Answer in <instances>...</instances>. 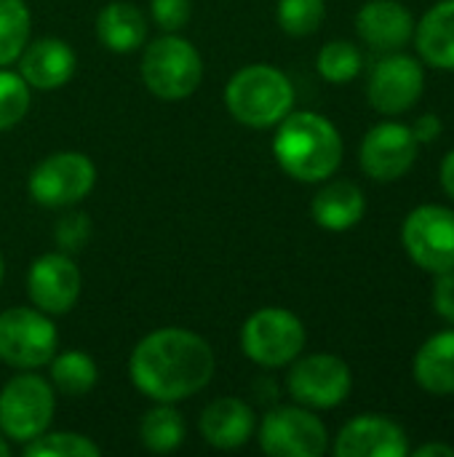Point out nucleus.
<instances>
[{
    "label": "nucleus",
    "mask_w": 454,
    "mask_h": 457,
    "mask_svg": "<svg viewBox=\"0 0 454 457\" xmlns=\"http://www.w3.org/2000/svg\"><path fill=\"white\" fill-rule=\"evenodd\" d=\"M139 436H142V445L150 453L166 455V453H174V450L182 447V442L187 436V428H185L182 415L171 404H161V407L150 410L142 418Z\"/></svg>",
    "instance_id": "24"
},
{
    "label": "nucleus",
    "mask_w": 454,
    "mask_h": 457,
    "mask_svg": "<svg viewBox=\"0 0 454 457\" xmlns=\"http://www.w3.org/2000/svg\"><path fill=\"white\" fill-rule=\"evenodd\" d=\"M412 375L417 386L433 396L454 394V329L439 332L420 345L412 361Z\"/></svg>",
    "instance_id": "20"
},
{
    "label": "nucleus",
    "mask_w": 454,
    "mask_h": 457,
    "mask_svg": "<svg viewBox=\"0 0 454 457\" xmlns=\"http://www.w3.org/2000/svg\"><path fill=\"white\" fill-rule=\"evenodd\" d=\"M361 51L348 40H332L318 51V75L329 83H351L361 72Z\"/></svg>",
    "instance_id": "26"
},
{
    "label": "nucleus",
    "mask_w": 454,
    "mask_h": 457,
    "mask_svg": "<svg viewBox=\"0 0 454 457\" xmlns=\"http://www.w3.org/2000/svg\"><path fill=\"white\" fill-rule=\"evenodd\" d=\"M27 292L37 311L48 316H62L72 311L80 297V270L59 252L40 254L27 273Z\"/></svg>",
    "instance_id": "14"
},
{
    "label": "nucleus",
    "mask_w": 454,
    "mask_h": 457,
    "mask_svg": "<svg viewBox=\"0 0 454 457\" xmlns=\"http://www.w3.org/2000/svg\"><path fill=\"white\" fill-rule=\"evenodd\" d=\"M412 129V134L417 137V142L423 145V142H433L439 134H442V120L433 115V112H428V115H420L417 120H415V126H409Z\"/></svg>",
    "instance_id": "33"
},
{
    "label": "nucleus",
    "mask_w": 454,
    "mask_h": 457,
    "mask_svg": "<svg viewBox=\"0 0 454 457\" xmlns=\"http://www.w3.org/2000/svg\"><path fill=\"white\" fill-rule=\"evenodd\" d=\"M201 78L203 62L190 40L179 37L177 32H166L147 43L142 56V80L158 99H187L201 86Z\"/></svg>",
    "instance_id": "4"
},
{
    "label": "nucleus",
    "mask_w": 454,
    "mask_h": 457,
    "mask_svg": "<svg viewBox=\"0 0 454 457\" xmlns=\"http://www.w3.org/2000/svg\"><path fill=\"white\" fill-rule=\"evenodd\" d=\"M433 308L436 313L454 324V270L439 273L436 276V287H433Z\"/></svg>",
    "instance_id": "32"
},
{
    "label": "nucleus",
    "mask_w": 454,
    "mask_h": 457,
    "mask_svg": "<svg viewBox=\"0 0 454 457\" xmlns=\"http://www.w3.org/2000/svg\"><path fill=\"white\" fill-rule=\"evenodd\" d=\"M420 56L439 70H454V0H442L415 27Z\"/></svg>",
    "instance_id": "22"
},
{
    "label": "nucleus",
    "mask_w": 454,
    "mask_h": 457,
    "mask_svg": "<svg viewBox=\"0 0 454 457\" xmlns=\"http://www.w3.org/2000/svg\"><path fill=\"white\" fill-rule=\"evenodd\" d=\"M211 345L179 327H166L147 335L131 353L128 375L139 394L158 404H177L203 391L214 378Z\"/></svg>",
    "instance_id": "1"
},
{
    "label": "nucleus",
    "mask_w": 454,
    "mask_h": 457,
    "mask_svg": "<svg viewBox=\"0 0 454 457\" xmlns=\"http://www.w3.org/2000/svg\"><path fill=\"white\" fill-rule=\"evenodd\" d=\"M276 16L286 35L305 37L321 27L326 8H324V0H278Z\"/></svg>",
    "instance_id": "28"
},
{
    "label": "nucleus",
    "mask_w": 454,
    "mask_h": 457,
    "mask_svg": "<svg viewBox=\"0 0 454 457\" xmlns=\"http://www.w3.org/2000/svg\"><path fill=\"white\" fill-rule=\"evenodd\" d=\"M29 110V86L19 72L0 70V131L13 129Z\"/></svg>",
    "instance_id": "29"
},
{
    "label": "nucleus",
    "mask_w": 454,
    "mask_h": 457,
    "mask_svg": "<svg viewBox=\"0 0 454 457\" xmlns=\"http://www.w3.org/2000/svg\"><path fill=\"white\" fill-rule=\"evenodd\" d=\"M313 220L318 228L332 230V233H343L351 230L361 222L364 212H367V198L361 193L359 185L337 179L324 185L316 198H313Z\"/></svg>",
    "instance_id": "19"
},
{
    "label": "nucleus",
    "mask_w": 454,
    "mask_h": 457,
    "mask_svg": "<svg viewBox=\"0 0 454 457\" xmlns=\"http://www.w3.org/2000/svg\"><path fill=\"white\" fill-rule=\"evenodd\" d=\"M96 378H99L96 364L83 351H64L51 359V383L56 386L59 394L70 399H80L91 394V388L96 386Z\"/></svg>",
    "instance_id": "23"
},
{
    "label": "nucleus",
    "mask_w": 454,
    "mask_h": 457,
    "mask_svg": "<svg viewBox=\"0 0 454 457\" xmlns=\"http://www.w3.org/2000/svg\"><path fill=\"white\" fill-rule=\"evenodd\" d=\"M439 177H442V187L447 190V195L454 201V150L452 153H447V158L442 161Z\"/></svg>",
    "instance_id": "34"
},
{
    "label": "nucleus",
    "mask_w": 454,
    "mask_h": 457,
    "mask_svg": "<svg viewBox=\"0 0 454 457\" xmlns=\"http://www.w3.org/2000/svg\"><path fill=\"white\" fill-rule=\"evenodd\" d=\"M417 137L407 123H377L361 142V169L377 182L401 179L417 161Z\"/></svg>",
    "instance_id": "13"
},
{
    "label": "nucleus",
    "mask_w": 454,
    "mask_h": 457,
    "mask_svg": "<svg viewBox=\"0 0 454 457\" xmlns=\"http://www.w3.org/2000/svg\"><path fill=\"white\" fill-rule=\"evenodd\" d=\"M425 88V72L417 59L407 54H391L380 59L369 75V104L383 115H399L417 104Z\"/></svg>",
    "instance_id": "12"
},
{
    "label": "nucleus",
    "mask_w": 454,
    "mask_h": 457,
    "mask_svg": "<svg viewBox=\"0 0 454 457\" xmlns=\"http://www.w3.org/2000/svg\"><path fill=\"white\" fill-rule=\"evenodd\" d=\"M337 457H404L409 455L407 434L399 423L380 415L351 420L334 442Z\"/></svg>",
    "instance_id": "15"
},
{
    "label": "nucleus",
    "mask_w": 454,
    "mask_h": 457,
    "mask_svg": "<svg viewBox=\"0 0 454 457\" xmlns=\"http://www.w3.org/2000/svg\"><path fill=\"white\" fill-rule=\"evenodd\" d=\"M260 447L270 457H321L329 447V434L310 410L278 407L260 426Z\"/></svg>",
    "instance_id": "10"
},
{
    "label": "nucleus",
    "mask_w": 454,
    "mask_h": 457,
    "mask_svg": "<svg viewBox=\"0 0 454 457\" xmlns=\"http://www.w3.org/2000/svg\"><path fill=\"white\" fill-rule=\"evenodd\" d=\"M88 233H91V220L83 212H72V214L59 220V225H56V244L62 249H67V252H75V249H80L86 244Z\"/></svg>",
    "instance_id": "31"
},
{
    "label": "nucleus",
    "mask_w": 454,
    "mask_h": 457,
    "mask_svg": "<svg viewBox=\"0 0 454 457\" xmlns=\"http://www.w3.org/2000/svg\"><path fill=\"white\" fill-rule=\"evenodd\" d=\"M54 407V388L40 375L21 372L0 391V434L27 445L48 431Z\"/></svg>",
    "instance_id": "5"
},
{
    "label": "nucleus",
    "mask_w": 454,
    "mask_h": 457,
    "mask_svg": "<svg viewBox=\"0 0 454 457\" xmlns=\"http://www.w3.org/2000/svg\"><path fill=\"white\" fill-rule=\"evenodd\" d=\"M29 24L24 0H0V67L19 59L29 40Z\"/></svg>",
    "instance_id": "25"
},
{
    "label": "nucleus",
    "mask_w": 454,
    "mask_h": 457,
    "mask_svg": "<svg viewBox=\"0 0 454 457\" xmlns=\"http://www.w3.org/2000/svg\"><path fill=\"white\" fill-rule=\"evenodd\" d=\"M96 37L112 54H131L147 40V19L134 3H107L96 16Z\"/></svg>",
    "instance_id": "21"
},
{
    "label": "nucleus",
    "mask_w": 454,
    "mask_h": 457,
    "mask_svg": "<svg viewBox=\"0 0 454 457\" xmlns=\"http://www.w3.org/2000/svg\"><path fill=\"white\" fill-rule=\"evenodd\" d=\"M289 394L297 404L310 410H332L351 394V367L332 353H313L300 359L289 372Z\"/></svg>",
    "instance_id": "11"
},
{
    "label": "nucleus",
    "mask_w": 454,
    "mask_h": 457,
    "mask_svg": "<svg viewBox=\"0 0 454 457\" xmlns=\"http://www.w3.org/2000/svg\"><path fill=\"white\" fill-rule=\"evenodd\" d=\"M27 457H99L102 450L83 434L72 431H56V434H40L32 442L24 445Z\"/></svg>",
    "instance_id": "27"
},
{
    "label": "nucleus",
    "mask_w": 454,
    "mask_h": 457,
    "mask_svg": "<svg viewBox=\"0 0 454 457\" xmlns=\"http://www.w3.org/2000/svg\"><path fill=\"white\" fill-rule=\"evenodd\" d=\"M11 455V447H8V442L3 439V434H0V457H8Z\"/></svg>",
    "instance_id": "36"
},
{
    "label": "nucleus",
    "mask_w": 454,
    "mask_h": 457,
    "mask_svg": "<svg viewBox=\"0 0 454 457\" xmlns=\"http://www.w3.org/2000/svg\"><path fill=\"white\" fill-rule=\"evenodd\" d=\"M407 254L423 270L439 276L454 270V212L447 206L425 204L409 212L401 228Z\"/></svg>",
    "instance_id": "9"
},
{
    "label": "nucleus",
    "mask_w": 454,
    "mask_h": 457,
    "mask_svg": "<svg viewBox=\"0 0 454 457\" xmlns=\"http://www.w3.org/2000/svg\"><path fill=\"white\" fill-rule=\"evenodd\" d=\"M415 455H417V457H454V447H450V445H439V442H433V445L417 447V450H415Z\"/></svg>",
    "instance_id": "35"
},
{
    "label": "nucleus",
    "mask_w": 454,
    "mask_h": 457,
    "mask_svg": "<svg viewBox=\"0 0 454 457\" xmlns=\"http://www.w3.org/2000/svg\"><path fill=\"white\" fill-rule=\"evenodd\" d=\"M305 324L286 308H262L241 329L244 353L260 367H284L305 348Z\"/></svg>",
    "instance_id": "7"
},
{
    "label": "nucleus",
    "mask_w": 454,
    "mask_h": 457,
    "mask_svg": "<svg viewBox=\"0 0 454 457\" xmlns=\"http://www.w3.org/2000/svg\"><path fill=\"white\" fill-rule=\"evenodd\" d=\"M278 166L300 182H324L343 163V137L318 112H289L276 131Z\"/></svg>",
    "instance_id": "2"
},
{
    "label": "nucleus",
    "mask_w": 454,
    "mask_h": 457,
    "mask_svg": "<svg viewBox=\"0 0 454 457\" xmlns=\"http://www.w3.org/2000/svg\"><path fill=\"white\" fill-rule=\"evenodd\" d=\"M361 40L377 51H399L415 35V19L399 0H369L356 13Z\"/></svg>",
    "instance_id": "16"
},
{
    "label": "nucleus",
    "mask_w": 454,
    "mask_h": 457,
    "mask_svg": "<svg viewBox=\"0 0 454 457\" xmlns=\"http://www.w3.org/2000/svg\"><path fill=\"white\" fill-rule=\"evenodd\" d=\"M150 11H153L155 24L163 32H177L190 21L193 3L190 0H150Z\"/></svg>",
    "instance_id": "30"
},
{
    "label": "nucleus",
    "mask_w": 454,
    "mask_h": 457,
    "mask_svg": "<svg viewBox=\"0 0 454 457\" xmlns=\"http://www.w3.org/2000/svg\"><path fill=\"white\" fill-rule=\"evenodd\" d=\"M254 428H257L254 410L233 396L211 402L201 415V436L206 439V445L217 450L244 447L254 436Z\"/></svg>",
    "instance_id": "18"
},
{
    "label": "nucleus",
    "mask_w": 454,
    "mask_h": 457,
    "mask_svg": "<svg viewBox=\"0 0 454 457\" xmlns=\"http://www.w3.org/2000/svg\"><path fill=\"white\" fill-rule=\"evenodd\" d=\"M75 67H78L75 51L56 37L35 40L24 46V51L19 54V75L27 80L29 88H40V91L64 86L75 75Z\"/></svg>",
    "instance_id": "17"
},
{
    "label": "nucleus",
    "mask_w": 454,
    "mask_h": 457,
    "mask_svg": "<svg viewBox=\"0 0 454 457\" xmlns=\"http://www.w3.org/2000/svg\"><path fill=\"white\" fill-rule=\"evenodd\" d=\"M59 335L48 313L8 308L0 313V361L13 370H37L56 353Z\"/></svg>",
    "instance_id": "6"
},
{
    "label": "nucleus",
    "mask_w": 454,
    "mask_h": 457,
    "mask_svg": "<svg viewBox=\"0 0 454 457\" xmlns=\"http://www.w3.org/2000/svg\"><path fill=\"white\" fill-rule=\"evenodd\" d=\"M3 270H5V268H3V257H0V281H3Z\"/></svg>",
    "instance_id": "37"
},
{
    "label": "nucleus",
    "mask_w": 454,
    "mask_h": 457,
    "mask_svg": "<svg viewBox=\"0 0 454 457\" xmlns=\"http://www.w3.org/2000/svg\"><path fill=\"white\" fill-rule=\"evenodd\" d=\"M96 185V166L83 153H54L29 174V195L45 209H64L83 201Z\"/></svg>",
    "instance_id": "8"
},
{
    "label": "nucleus",
    "mask_w": 454,
    "mask_h": 457,
    "mask_svg": "<svg viewBox=\"0 0 454 457\" xmlns=\"http://www.w3.org/2000/svg\"><path fill=\"white\" fill-rule=\"evenodd\" d=\"M225 104L238 123L249 129H270L292 112L294 86L278 67L249 64L230 78Z\"/></svg>",
    "instance_id": "3"
}]
</instances>
